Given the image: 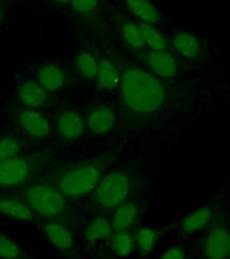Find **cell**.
I'll list each match as a JSON object with an SVG mask.
<instances>
[{"label":"cell","mask_w":230,"mask_h":259,"mask_svg":"<svg viewBox=\"0 0 230 259\" xmlns=\"http://www.w3.org/2000/svg\"><path fill=\"white\" fill-rule=\"evenodd\" d=\"M120 32L121 38L129 48L135 49V50H141L145 48L144 38H143V32H141L139 22L125 20L124 23L121 24Z\"/></svg>","instance_id":"d4e9b609"},{"label":"cell","mask_w":230,"mask_h":259,"mask_svg":"<svg viewBox=\"0 0 230 259\" xmlns=\"http://www.w3.org/2000/svg\"><path fill=\"white\" fill-rule=\"evenodd\" d=\"M113 227L110 219L105 216H97L92 219L84 228V239L89 244L109 242L113 235Z\"/></svg>","instance_id":"ac0fdd59"},{"label":"cell","mask_w":230,"mask_h":259,"mask_svg":"<svg viewBox=\"0 0 230 259\" xmlns=\"http://www.w3.org/2000/svg\"><path fill=\"white\" fill-rule=\"evenodd\" d=\"M98 64V57L90 50H82L76 57L77 73L84 80H96Z\"/></svg>","instance_id":"603a6c76"},{"label":"cell","mask_w":230,"mask_h":259,"mask_svg":"<svg viewBox=\"0 0 230 259\" xmlns=\"http://www.w3.org/2000/svg\"><path fill=\"white\" fill-rule=\"evenodd\" d=\"M31 173V166L22 157L0 162V188H14L23 184Z\"/></svg>","instance_id":"52a82bcc"},{"label":"cell","mask_w":230,"mask_h":259,"mask_svg":"<svg viewBox=\"0 0 230 259\" xmlns=\"http://www.w3.org/2000/svg\"><path fill=\"white\" fill-rule=\"evenodd\" d=\"M18 100L26 108H42L48 100V92L35 80H26L19 85Z\"/></svg>","instance_id":"8fae6325"},{"label":"cell","mask_w":230,"mask_h":259,"mask_svg":"<svg viewBox=\"0 0 230 259\" xmlns=\"http://www.w3.org/2000/svg\"><path fill=\"white\" fill-rule=\"evenodd\" d=\"M121 73L112 61L100 60L98 69H97L96 81L98 88L102 91H112L120 85Z\"/></svg>","instance_id":"7402d4cb"},{"label":"cell","mask_w":230,"mask_h":259,"mask_svg":"<svg viewBox=\"0 0 230 259\" xmlns=\"http://www.w3.org/2000/svg\"><path fill=\"white\" fill-rule=\"evenodd\" d=\"M116 124V113L108 105H100L92 109L86 117V125L90 133L104 135L112 131Z\"/></svg>","instance_id":"4fadbf2b"},{"label":"cell","mask_w":230,"mask_h":259,"mask_svg":"<svg viewBox=\"0 0 230 259\" xmlns=\"http://www.w3.org/2000/svg\"><path fill=\"white\" fill-rule=\"evenodd\" d=\"M131 193V181L125 173L112 171L100 178L94 189V198L100 208L113 210L128 200Z\"/></svg>","instance_id":"3957f363"},{"label":"cell","mask_w":230,"mask_h":259,"mask_svg":"<svg viewBox=\"0 0 230 259\" xmlns=\"http://www.w3.org/2000/svg\"><path fill=\"white\" fill-rule=\"evenodd\" d=\"M0 214L16 222L28 223L35 220L36 214L27 202L18 198H0Z\"/></svg>","instance_id":"d6986e66"},{"label":"cell","mask_w":230,"mask_h":259,"mask_svg":"<svg viewBox=\"0 0 230 259\" xmlns=\"http://www.w3.org/2000/svg\"><path fill=\"white\" fill-rule=\"evenodd\" d=\"M159 259H189V255L186 252V250L183 247L178 246H171L168 248H165L160 255H159Z\"/></svg>","instance_id":"f1b7e54d"},{"label":"cell","mask_w":230,"mask_h":259,"mask_svg":"<svg viewBox=\"0 0 230 259\" xmlns=\"http://www.w3.org/2000/svg\"><path fill=\"white\" fill-rule=\"evenodd\" d=\"M144 38L145 48H148L151 52H161L167 50V39L163 35V32L157 28V26L149 23H143L139 22Z\"/></svg>","instance_id":"cb8c5ba5"},{"label":"cell","mask_w":230,"mask_h":259,"mask_svg":"<svg viewBox=\"0 0 230 259\" xmlns=\"http://www.w3.org/2000/svg\"><path fill=\"white\" fill-rule=\"evenodd\" d=\"M202 259H230V228L214 223L201 239Z\"/></svg>","instance_id":"5b68a950"},{"label":"cell","mask_w":230,"mask_h":259,"mask_svg":"<svg viewBox=\"0 0 230 259\" xmlns=\"http://www.w3.org/2000/svg\"><path fill=\"white\" fill-rule=\"evenodd\" d=\"M36 81L43 87L47 92H60L66 82V72L60 65L47 64L40 66L36 73Z\"/></svg>","instance_id":"e0dca14e"},{"label":"cell","mask_w":230,"mask_h":259,"mask_svg":"<svg viewBox=\"0 0 230 259\" xmlns=\"http://www.w3.org/2000/svg\"><path fill=\"white\" fill-rule=\"evenodd\" d=\"M0 259H22V248L15 239L0 232Z\"/></svg>","instance_id":"484cf974"},{"label":"cell","mask_w":230,"mask_h":259,"mask_svg":"<svg viewBox=\"0 0 230 259\" xmlns=\"http://www.w3.org/2000/svg\"><path fill=\"white\" fill-rule=\"evenodd\" d=\"M119 87L124 104L135 113L151 115L164 104V87L156 76L144 69H127L121 74Z\"/></svg>","instance_id":"6da1fadb"},{"label":"cell","mask_w":230,"mask_h":259,"mask_svg":"<svg viewBox=\"0 0 230 259\" xmlns=\"http://www.w3.org/2000/svg\"><path fill=\"white\" fill-rule=\"evenodd\" d=\"M3 19H4V12H3V10L0 8V24H2Z\"/></svg>","instance_id":"4dcf8cb0"},{"label":"cell","mask_w":230,"mask_h":259,"mask_svg":"<svg viewBox=\"0 0 230 259\" xmlns=\"http://www.w3.org/2000/svg\"><path fill=\"white\" fill-rule=\"evenodd\" d=\"M26 200L36 216L40 218H55L66 209V196L58 189V186L48 184L30 186L26 192Z\"/></svg>","instance_id":"7a4b0ae2"},{"label":"cell","mask_w":230,"mask_h":259,"mask_svg":"<svg viewBox=\"0 0 230 259\" xmlns=\"http://www.w3.org/2000/svg\"><path fill=\"white\" fill-rule=\"evenodd\" d=\"M214 210L210 206H199L182 219L181 231L185 235H197L214 224Z\"/></svg>","instance_id":"30bf717a"},{"label":"cell","mask_w":230,"mask_h":259,"mask_svg":"<svg viewBox=\"0 0 230 259\" xmlns=\"http://www.w3.org/2000/svg\"><path fill=\"white\" fill-rule=\"evenodd\" d=\"M18 124L27 135L35 139H46L52 133L51 123L38 109L26 108L19 111Z\"/></svg>","instance_id":"8992f818"},{"label":"cell","mask_w":230,"mask_h":259,"mask_svg":"<svg viewBox=\"0 0 230 259\" xmlns=\"http://www.w3.org/2000/svg\"><path fill=\"white\" fill-rule=\"evenodd\" d=\"M124 4L131 15L143 23L157 24L161 22V12L152 0H124Z\"/></svg>","instance_id":"9a60e30c"},{"label":"cell","mask_w":230,"mask_h":259,"mask_svg":"<svg viewBox=\"0 0 230 259\" xmlns=\"http://www.w3.org/2000/svg\"><path fill=\"white\" fill-rule=\"evenodd\" d=\"M172 48L178 54L185 57L187 60H193L197 58L201 54L202 50V42L194 32L189 30H181V31L175 32L172 35Z\"/></svg>","instance_id":"2e32d148"},{"label":"cell","mask_w":230,"mask_h":259,"mask_svg":"<svg viewBox=\"0 0 230 259\" xmlns=\"http://www.w3.org/2000/svg\"><path fill=\"white\" fill-rule=\"evenodd\" d=\"M56 134L65 141H74L84 135L85 120L80 113L66 109L56 116L55 120Z\"/></svg>","instance_id":"9c48e42d"},{"label":"cell","mask_w":230,"mask_h":259,"mask_svg":"<svg viewBox=\"0 0 230 259\" xmlns=\"http://www.w3.org/2000/svg\"><path fill=\"white\" fill-rule=\"evenodd\" d=\"M20 145L15 138L0 137V162L18 157L20 154Z\"/></svg>","instance_id":"4316f807"},{"label":"cell","mask_w":230,"mask_h":259,"mask_svg":"<svg viewBox=\"0 0 230 259\" xmlns=\"http://www.w3.org/2000/svg\"><path fill=\"white\" fill-rule=\"evenodd\" d=\"M108 243L112 254L117 258L127 259L135 252V236L132 231H114Z\"/></svg>","instance_id":"44dd1931"},{"label":"cell","mask_w":230,"mask_h":259,"mask_svg":"<svg viewBox=\"0 0 230 259\" xmlns=\"http://www.w3.org/2000/svg\"><path fill=\"white\" fill-rule=\"evenodd\" d=\"M147 65L153 76L157 78H174L178 73V64L175 57L167 50L151 52L147 57Z\"/></svg>","instance_id":"7c38bea8"},{"label":"cell","mask_w":230,"mask_h":259,"mask_svg":"<svg viewBox=\"0 0 230 259\" xmlns=\"http://www.w3.org/2000/svg\"><path fill=\"white\" fill-rule=\"evenodd\" d=\"M43 234L51 247H54L56 251H60L62 254H69L74 250V244H76L74 235L69 230V227L62 223L56 222V220H50V222L44 223Z\"/></svg>","instance_id":"ba28073f"},{"label":"cell","mask_w":230,"mask_h":259,"mask_svg":"<svg viewBox=\"0 0 230 259\" xmlns=\"http://www.w3.org/2000/svg\"><path fill=\"white\" fill-rule=\"evenodd\" d=\"M135 251L141 256H149L156 251L160 235L152 227H140L133 232Z\"/></svg>","instance_id":"ffe728a7"},{"label":"cell","mask_w":230,"mask_h":259,"mask_svg":"<svg viewBox=\"0 0 230 259\" xmlns=\"http://www.w3.org/2000/svg\"><path fill=\"white\" fill-rule=\"evenodd\" d=\"M52 2H55V3H58V4H68V3H70L72 0H52Z\"/></svg>","instance_id":"f546056e"},{"label":"cell","mask_w":230,"mask_h":259,"mask_svg":"<svg viewBox=\"0 0 230 259\" xmlns=\"http://www.w3.org/2000/svg\"><path fill=\"white\" fill-rule=\"evenodd\" d=\"M101 178V170L97 165H82L65 173L58 181V189L70 198L84 197L96 189Z\"/></svg>","instance_id":"277c9868"},{"label":"cell","mask_w":230,"mask_h":259,"mask_svg":"<svg viewBox=\"0 0 230 259\" xmlns=\"http://www.w3.org/2000/svg\"><path fill=\"white\" fill-rule=\"evenodd\" d=\"M98 3H100V0H72L70 2L73 10L82 15L96 11Z\"/></svg>","instance_id":"83f0119b"},{"label":"cell","mask_w":230,"mask_h":259,"mask_svg":"<svg viewBox=\"0 0 230 259\" xmlns=\"http://www.w3.org/2000/svg\"><path fill=\"white\" fill-rule=\"evenodd\" d=\"M112 212L110 223H112L113 231H132L140 216L139 205L136 202L128 201V200L114 208Z\"/></svg>","instance_id":"5bb4252c"}]
</instances>
